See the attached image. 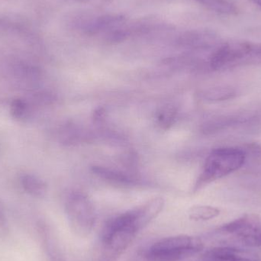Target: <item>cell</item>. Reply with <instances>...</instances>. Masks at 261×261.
I'll use <instances>...</instances> for the list:
<instances>
[{"label": "cell", "mask_w": 261, "mask_h": 261, "mask_svg": "<svg viewBox=\"0 0 261 261\" xmlns=\"http://www.w3.org/2000/svg\"><path fill=\"white\" fill-rule=\"evenodd\" d=\"M81 1H89V0H81Z\"/></svg>", "instance_id": "obj_19"}, {"label": "cell", "mask_w": 261, "mask_h": 261, "mask_svg": "<svg viewBox=\"0 0 261 261\" xmlns=\"http://www.w3.org/2000/svg\"><path fill=\"white\" fill-rule=\"evenodd\" d=\"M93 173L104 180L119 186H130L135 184V179L130 177L127 173L109 167L95 166L92 168Z\"/></svg>", "instance_id": "obj_10"}, {"label": "cell", "mask_w": 261, "mask_h": 261, "mask_svg": "<svg viewBox=\"0 0 261 261\" xmlns=\"http://www.w3.org/2000/svg\"><path fill=\"white\" fill-rule=\"evenodd\" d=\"M207 261H261L255 253L232 247H216L205 252Z\"/></svg>", "instance_id": "obj_8"}, {"label": "cell", "mask_w": 261, "mask_h": 261, "mask_svg": "<svg viewBox=\"0 0 261 261\" xmlns=\"http://www.w3.org/2000/svg\"><path fill=\"white\" fill-rule=\"evenodd\" d=\"M257 44L245 41L226 43L218 47L210 57L213 70H218L242 60H251Z\"/></svg>", "instance_id": "obj_6"}, {"label": "cell", "mask_w": 261, "mask_h": 261, "mask_svg": "<svg viewBox=\"0 0 261 261\" xmlns=\"http://www.w3.org/2000/svg\"><path fill=\"white\" fill-rule=\"evenodd\" d=\"M246 161V153L237 147H221L212 150L208 155L196 190L213 181L222 179L239 170Z\"/></svg>", "instance_id": "obj_2"}, {"label": "cell", "mask_w": 261, "mask_h": 261, "mask_svg": "<svg viewBox=\"0 0 261 261\" xmlns=\"http://www.w3.org/2000/svg\"><path fill=\"white\" fill-rule=\"evenodd\" d=\"M177 110L173 105H166L161 107L156 113V122L162 129H168L174 124Z\"/></svg>", "instance_id": "obj_16"}, {"label": "cell", "mask_w": 261, "mask_h": 261, "mask_svg": "<svg viewBox=\"0 0 261 261\" xmlns=\"http://www.w3.org/2000/svg\"><path fill=\"white\" fill-rule=\"evenodd\" d=\"M35 109L27 97L16 98L10 103V114L14 119L20 122L29 120Z\"/></svg>", "instance_id": "obj_12"}, {"label": "cell", "mask_w": 261, "mask_h": 261, "mask_svg": "<svg viewBox=\"0 0 261 261\" xmlns=\"http://www.w3.org/2000/svg\"><path fill=\"white\" fill-rule=\"evenodd\" d=\"M6 225V219L2 208H0V230H4Z\"/></svg>", "instance_id": "obj_17"}, {"label": "cell", "mask_w": 261, "mask_h": 261, "mask_svg": "<svg viewBox=\"0 0 261 261\" xmlns=\"http://www.w3.org/2000/svg\"><path fill=\"white\" fill-rule=\"evenodd\" d=\"M254 4L257 5L258 7L261 8V0H251Z\"/></svg>", "instance_id": "obj_18"}, {"label": "cell", "mask_w": 261, "mask_h": 261, "mask_svg": "<svg viewBox=\"0 0 261 261\" xmlns=\"http://www.w3.org/2000/svg\"><path fill=\"white\" fill-rule=\"evenodd\" d=\"M217 36L208 30H193L185 32L179 38V44L193 49H206L216 44Z\"/></svg>", "instance_id": "obj_9"}, {"label": "cell", "mask_w": 261, "mask_h": 261, "mask_svg": "<svg viewBox=\"0 0 261 261\" xmlns=\"http://www.w3.org/2000/svg\"><path fill=\"white\" fill-rule=\"evenodd\" d=\"M236 90L230 87H217L210 88L203 93L205 99L213 102L228 100L236 97Z\"/></svg>", "instance_id": "obj_15"}, {"label": "cell", "mask_w": 261, "mask_h": 261, "mask_svg": "<svg viewBox=\"0 0 261 261\" xmlns=\"http://www.w3.org/2000/svg\"><path fill=\"white\" fill-rule=\"evenodd\" d=\"M189 217L196 222L211 220L220 215V210L211 205H194L189 210Z\"/></svg>", "instance_id": "obj_14"}, {"label": "cell", "mask_w": 261, "mask_h": 261, "mask_svg": "<svg viewBox=\"0 0 261 261\" xmlns=\"http://www.w3.org/2000/svg\"><path fill=\"white\" fill-rule=\"evenodd\" d=\"M126 18L119 14H107L89 17L76 23V27L88 36L106 35L126 23Z\"/></svg>", "instance_id": "obj_7"}, {"label": "cell", "mask_w": 261, "mask_h": 261, "mask_svg": "<svg viewBox=\"0 0 261 261\" xmlns=\"http://www.w3.org/2000/svg\"><path fill=\"white\" fill-rule=\"evenodd\" d=\"M217 231L245 246L261 248V218L256 215H245L222 225Z\"/></svg>", "instance_id": "obj_5"}, {"label": "cell", "mask_w": 261, "mask_h": 261, "mask_svg": "<svg viewBox=\"0 0 261 261\" xmlns=\"http://www.w3.org/2000/svg\"><path fill=\"white\" fill-rule=\"evenodd\" d=\"M194 1L212 12L222 14V15H234L238 12L236 6L228 0H194Z\"/></svg>", "instance_id": "obj_13"}, {"label": "cell", "mask_w": 261, "mask_h": 261, "mask_svg": "<svg viewBox=\"0 0 261 261\" xmlns=\"http://www.w3.org/2000/svg\"><path fill=\"white\" fill-rule=\"evenodd\" d=\"M204 245L199 238L177 236L166 238L152 245L146 251L150 261H179L200 252Z\"/></svg>", "instance_id": "obj_3"}, {"label": "cell", "mask_w": 261, "mask_h": 261, "mask_svg": "<svg viewBox=\"0 0 261 261\" xmlns=\"http://www.w3.org/2000/svg\"><path fill=\"white\" fill-rule=\"evenodd\" d=\"M66 213L73 232L80 237H87L96 224L94 205L86 195L73 193L66 201Z\"/></svg>", "instance_id": "obj_4"}, {"label": "cell", "mask_w": 261, "mask_h": 261, "mask_svg": "<svg viewBox=\"0 0 261 261\" xmlns=\"http://www.w3.org/2000/svg\"><path fill=\"white\" fill-rule=\"evenodd\" d=\"M19 184L25 193L35 197L44 196L47 190L45 182L32 173H23L20 176Z\"/></svg>", "instance_id": "obj_11"}, {"label": "cell", "mask_w": 261, "mask_h": 261, "mask_svg": "<svg viewBox=\"0 0 261 261\" xmlns=\"http://www.w3.org/2000/svg\"><path fill=\"white\" fill-rule=\"evenodd\" d=\"M148 224L140 206L118 215L106 223L102 232V243L113 252H123L137 234Z\"/></svg>", "instance_id": "obj_1"}]
</instances>
